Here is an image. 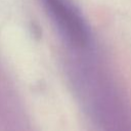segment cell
Masks as SVG:
<instances>
[{"label":"cell","instance_id":"obj_1","mask_svg":"<svg viewBox=\"0 0 131 131\" xmlns=\"http://www.w3.org/2000/svg\"><path fill=\"white\" fill-rule=\"evenodd\" d=\"M46 2L52 11V14L69 38L76 44H83L86 37L85 30L81 19L75 11L67 5L63 0H46Z\"/></svg>","mask_w":131,"mask_h":131}]
</instances>
